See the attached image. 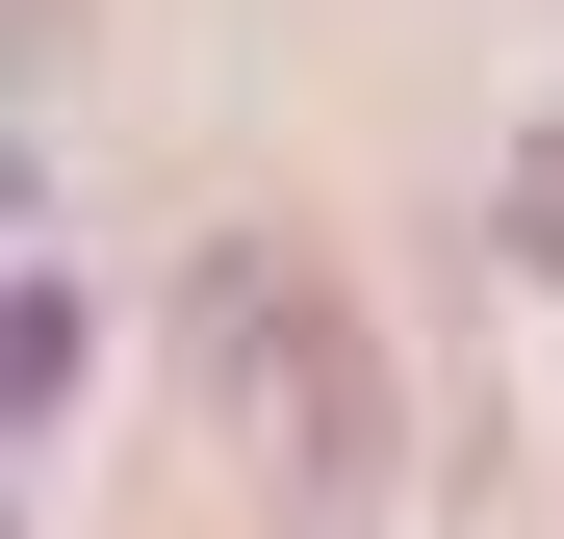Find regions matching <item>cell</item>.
Wrapping results in <instances>:
<instances>
[{
	"mask_svg": "<svg viewBox=\"0 0 564 539\" xmlns=\"http://www.w3.org/2000/svg\"><path fill=\"white\" fill-rule=\"evenodd\" d=\"M180 359H206L231 463L282 488V539H359L386 514V334L308 231H206V283H180Z\"/></svg>",
	"mask_w": 564,
	"mask_h": 539,
	"instance_id": "1",
	"label": "cell"
},
{
	"mask_svg": "<svg viewBox=\"0 0 564 539\" xmlns=\"http://www.w3.org/2000/svg\"><path fill=\"white\" fill-rule=\"evenodd\" d=\"M52 386H77V283H0V436H26Z\"/></svg>",
	"mask_w": 564,
	"mask_h": 539,
	"instance_id": "2",
	"label": "cell"
},
{
	"mask_svg": "<svg viewBox=\"0 0 564 539\" xmlns=\"http://www.w3.org/2000/svg\"><path fill=\"white\" fill-rule=\"evenodd\" d=\"M513 257H564V154H513Z\"/></svg>",
	"mask_w": 564,
	"mask_h": 539,
	"instance_id": "3",
	"label": "cell"
}]
</instances>
